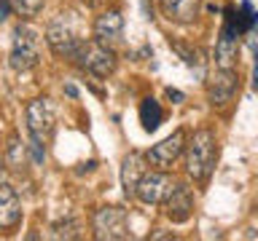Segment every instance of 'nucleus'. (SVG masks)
I'll return each instance as SVG.
<instances>
[{"mask_svg": "<svg viewBox=\"0 0 258 241\" xmlns=\"http://www.w3.org/2000/svg\"><path fill=\"white\" fill-rule=\"evenodd\" d=\"M185 148H188L185 150V172H188V177L194 182H207L215 169V158H218L215 132L199 129V132L191 134Z\"/></svg>", "mask_w": 258, "mask_h": 241, "instance_id": "f257e3e1", "label": "nucleus"}, {"mask_svg": "<svg viewBox=\"0 0 258 241\" xmlns=\"http://www.w3.org/2000/svg\"><path fill=\"white\" fill-rule=\"evenodd\" d=\"M46 43L48 48L56 54V56H64V59H73L81 46V38H78V22H76V14L70 11H62L56 14L46 27Z\"/></svg>", "mask_w": 258, "mask_h": 241, "instance_id": "f03ea898", "label": "nucleus"}, {"mask_svg": "<svg viewBox=\"0 0 258 241\" xmlns=\"http://www.w3.org/2000/svg\"><path fill=\"white\" fill-rule=\"evenodd\" d=\"M24 118H27L30 140L38 142V145H46L51 140L54 126H56V104L48 99V96H38V99H32L27 104Z\"/></svg>", "mask_w": 258, "mask_h": 241, "instance_id": "7ed1b4c3", "label": "nucleus"}, {"mask_svg": "<svg viewBox=\"0 0 258 241\" xmlns=\"http://www.w3.org/2000/svg\"><path fill=\"white\" fill-rule=\"evenodd\" d=\"M40 62V48H38V32L30 24H19L14 30V43H11V56L8 64L16 72H27L32 67H38Z\"/></svg>", "mask_w": 258, "mask_h": 241, "instance_id": "20e7f679", "label": "nucleus"}, {"mask_svg": "<svg viewBox=\"0 0 258 241\" xmlns=\"http://www.w3.org/2000/svg\"><path fill=\"white\" fill-rule=\"evenodd\" d=\"M73 59L97 78H108L116 70V54H113V48L97 43V40H81V46H78Z\"/></svg>", "mask_w": 258, "mask_h": 241, "instance_id": "39448f33", "label": "nucleus"}, {"mask_svg": "<svg viewBox=\"0 0 258 241\" xmlns=\"http://www.w3.org/2000/svg\"><path fill=\"white\" fill-rule=\"evenodd\" d=\"M94 236L100 241H116L129 236V217L121 206H102L94 212L92 220Z\"/></svg>", "mask_w": 258, "mask_h": 241, "instance_id": "423d86ee", "label": "nucleus"}, {"mask_svg": "<svg viewBox=\"0 0 258 241\" xmlns=\"http://www.w3.org/2000/svg\"><path fill=\"white\" fill-rule=\"evenodd\" d=\"M183 148H185V132H172L167 137V140H161L159 145H153V148L145 153V161H148L151 166H156V169H161V172H169L172 169V164L177 161V156L183 153Z\"/></svg>", "mask_w": 258, "mask_h": 241, "instance_id": "0eeeda50", "label": "nucleus"}, {"mask_svg": "<svg viewBox=\"0 0 258 241\" xmlns=\"http://www.w3.org/2000/svg\"><path fill=\"white\" fill-rule=\"evenodd\" d=\"M161 204H164V214L172 222H188L191 214H194V196H191V190L185 188L183 182H177V185L169 182Z\"/></svg>", "mask_w": 258, "mask_h": 241, "instance_id": "6e6552de", "label": "nucleus"}, {"mask_svg": "<svg viewBox=\"0 0 258 241\" xmlns=\"http://www.w3.org/2000/svg\"><path fill=\"white\" fill-rule=\"evenodd\" d=\"M167 188H169L167 172L153 169V172H145V174L140 177V182H137V188H135V196L140 198L143 204L156 206V204H161V198H164Z\"/></svg>", "mask_w": 258, "mask_h": 241, "instance_id": "1a4fd4ad", "label": "nucleus"}, {"mask_svg": "<svg viewBox=\"0 0 258 241\" xmlns=\"http://www.w3.org/2000/svg\"><path fill=\"white\" fill-rule=\"evenodd\" d=\"M234 91H237V72H234V70H221V67H215V75L210 78V83H207L210 104H215V107H223V104L231 102Z\"/></svg>", "mask_w": 258, "mask_h": 241, "instance_id": "9d476101", "label": "nucleus"}, {"mask_svg": "<svg viewBox=\"0 0 258 241\" xmlns=\"http://www.w3.org/2000/svg\"><path fill=\"white\" fill-rule=\"evenodd\" d=\"M121 35H124V19H121L118 11H105L97 16L94 22V40L102 46H118L121 43Z\"/></svg>", "mask_w": 258, "mask_h": 241, "instance_id": "9b49d317", "label": "nucleus"}, {"mask_svg": "<svg viewBox=\"0 0 258 241\" xmlns=\"http://www.w3.org/2000/svg\"><path fill=\"white\" fill-rule=\"evenodd\" d=\"M237 30L226 22V27L221 30L218 35V43H215V67L221 70H234L237 64V51H239V43H237Z\"/></svg>", "mask_w": 258, "mask_h": 241, "instance_id": "f8f14e48", "label": "nucleus"}, {"mask_svg": "<svg viewBox=\"0 0 258 241\" xmlns=\"http://www.w3.org/2000/svg\"><path fill=\"white\" fill-rule=\"evenodd\" d=\"M22 222V204L8 182H0V230H14Z\"/></svg>", "mask_w": 258, "mask_h": 241, "instance_id": "ddd939ff", "label": "nucleus"}, {"mask_svg": "<svg viewBox=\"0 0 258 241\" xmlns=\"http://www.w3.org/2000/svg\"><path fill=\"white\" fill-rule=\"evenodd\" d=\"M161 11L169 22L188 24L199 16V0H159Z\"/></svg>", "mask_w": 258, "mask_h": 241, "instance_id": "4468645a", "label": "nucleus"}, {"mask_svg": "<svg viewBox=\"0 0 258 241\" xmlns=\"http://www.w3.org/2000/svg\"><path fill=\"white\" fill-rule=\"evenodd\" d=\"M143 174H145V156L129 153L124 158V166H121V188H124L126 196H135V188H137Z\"/></svg>", "mask_w": 258, "mask_h": 241, "instance_id": "2eb2a0df", "label": "nucleus"}, {"mask_svg": "<svg viewBox=\"0 0 258 241\" xmlns=\"http://www.w3.org/2000/svg\"><path fill=\"white\" fill-rule=\"evenodd\" d=\"M161 118H164V112H161L159 102L153 99V96H148V99H143V104H140V120H143L145 132H153V129H159Z\"/></svg>", "mask_w": 258, "mask_h": 241, "instance_id": "dca6fc26", "label": "nucleus"}, {"mask_svg": "<svg viewBox=\"0 0 258 241\" xmlns=\"http://www.w3.org/2000/svg\"><path fill=\"white\" fill-rule=\"evenodd\" d=\"M11 3V11H16L22 19H32L43 11V0H8Z\"/></svg>", "mask_w": 258, "mask_h": 241, "instance_id": "f3484780", "label": "nucleus"}, {"mask_svg": "<svg viewBox=\"0 0 258 241\" xmlns=\"http://www.w3.org/2000/svg\"><path fill=\"white\" fill-rule=\"evenodd\" d=\"M51 236L54 238H78V222L76 220H68V222H56Z\"/></svg>", "mask_w": 258, "mask_h": 241, "instance_id": "a211bd4d", "label": "nucleus"}, {"mask_svg": "<svg viewBox=\"0 0 258 241\" xmlns=\"http://www.w3.org/2000/svg\"><path fill=\"white\" fill-rule=\"evenodd\" d=\"M175 51L183 56V62L188 64V67H194V64H199V51H185L183 46H175Z\"/></svg>", "mask_w": 258, "mask_h": 241, "instance_id": "6ab92c4d", "label": "nucleus"}, {"mask_svg": "<svg viewBox=\"0 0 258 241\" xmlns=\"http://www.w3.org/2000/svg\"><path fill=\"white\" fill-rule=\"evenodd\" d=\"M167 96H169L172 102H177V104H180V102L185 99V96H183V91H177V88H167Z\"/></svg>", "mask_w": 258, "mask_h": 241, "instance_id": "aec40b11", "label": "nucleus"}, {"mask_svg": "<svg viewBox=\"0 0 258 241\" xmlns=\"http://www.w3.org/2000/svg\"><path fill=\"white\" fill-rule=\"evenodd\" d=\"M8 11H11V3H8V0H0V22L8 19Z\"/></svg>", "mask_w": 258, "mask_h": 241, "instance_id": "412c9836", "label": "nucleus"}, {"mask_svg": "<svg viewBox=\"0 0 258 241\" xmlns=\"http://www.w3.org/2000/svg\"><path fill=\"white\" fill-rule=\"evenodd\" d=\"M64 91H68V96H78V91L73 86H64Z\"/></svg>", "mask_w": 258, "mask_h": 241, "instance_id": "4be33fe9", "label": "nucleus"}, {"mask_svg": "<svg viewBox=\"0 0 258 241\" xmlns=\"http://www.w3.org/2000/svg\"><path fill=\"white\" fill-rule=\"evenodd\" d=\"M0 169H3V156H0Z\"/></svg>", "mask_w": 258, "mask_h": 241, "instance_id": "5701e85b", "label": "nucleus"}]
</instances>
